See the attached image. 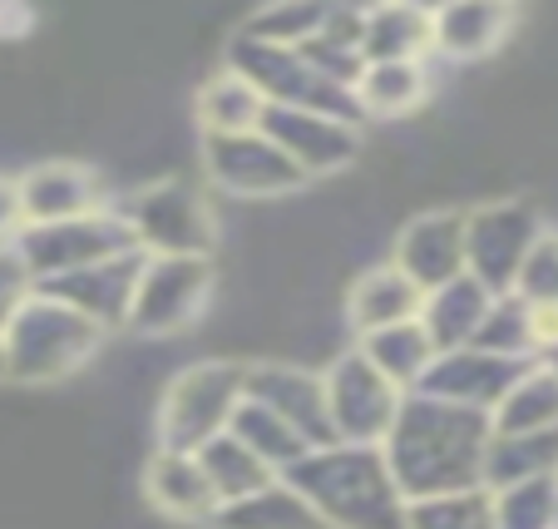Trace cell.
I'll list each match as a JSON object with an SVG mask.
<instances>
[{"label": "cell", "mask_w": 558, "mask_h": 529, "mask_svg": "<svg viewBox=\"0 0 558 529\" xmlns=\"http://www.w3.org/2000/svg\"><path fill=\"white\" fill-rule=\"evenodd\" d=\"M489 435H495L489 416L411 392L401 401V416H396L390 435L380 441V456H386L396 490L411 505V500L480 490Z\"/></svg>", "instance_id": "1"}, {"label": "cell", "mask_w": 558, "mask_h": 529, "mask_svg": "<svg viewBox=\"0 0 558 529\" xmlns=\"http://www.w3.org/2000/svg\"><path fill=\"white\" fill-rule=\"evenodd\" d=\"M287 485L341 529H405V495L390 480L380 445H322L306 450Z\"/></svg>", "instance_id": "2"}, {"label": "cell", "mask_w": 558, "mask_h": 529, "mask_svg": "<svg viewBox=\"0 0 558 529\" xmlns=\"http://www.w3.org/2000/svg\"><path fill=\"white\" fill-rule=\"evenodd\" d=\"M99 347H105V332L50 292H31L0 327L5 376L15 382H60L85 366Z\"/></svg>", "instance_id": "3"}, {"label": "cell", "mask_w": 558, "mask_h": 529, "mask_svg": "<svg viewBox=\"0 0 558 529\" xmlns=\"http://www.w3.org/2000/svg\"><path fill=\"white\" fill-rule=\"evenodd\" d=\"M114 208L144 257H213L218 248L208 199L183 179H154Z\"/></svg>", "instance_id": "4"}, {"label": "cell", "mask_w": 558, "mask_h": 529, "mask_svg": "<svg viewBox=\"0 0 558 529\" xmlns=\"http://www.w3.org/2000/svg\"><path fill=\"white\" fill-rule=\"evenodd\" d=\"M322 396H327V421L337 445H380L405 401L401 386H390L356 347H341L327 361Z\"/></svg>", "instance_id": "5"}, {"label": "cell", "mask_w": 558, "mask_h": 529, "mask_svg": "<svg viewBox=\"0 0 558 529\" xmlns=\"http://www.w3.org/2000/svg\"><path fill=\"white\" fill-rule=\"evenodd\" d=\"M544 213L529 199H499L464 208V273L489 292H514V277L544 238Z\"/></svg>", "instance_id": "6"}, {"label": "cell", "mask_w": 558, "mask_h": 529, "mask_svg": "<svg viewBox=\"0 0 558 529\" xmlns=\"http://www.w3.org/2000/svg\"><path fill=\"white\" fill-rule=\"evenodd\" d=\"M247 361H203L189 366L163 392V450H203L213 435L228 431L232 411L243 401Z\"/></svg>", "instance_id": "7"}, {"label": "cell", "mask_w": 558, "mask_h": 529, "mask_svg": "<svg viewBox=\"0 0 558 529\" xmlns=\"http://www.w3.org/2000/svg\"><path fill=\"white\" fill-rule=\"evenodd\" d=\"M15 253H21L31 282L40 287V282H54V277H64V273H80V267H89V263L134 253V238H129L119 208L109 203V208L85 213V218L25 228V233L15 238Z\"/></svg>", "instance_id": "8"}, {"label": "cell", "mask_w": 558, "mask_h": 529, "mask_svg": "<svg viewBox=\"0 0 558 529\" xmlns=\"http://www.w3.org/2000/svg\"><path fill=\"white\" fill-rule=\"evenodd\" d=\"M213 257H144V273L129 308V332L138 337H173L203 317L213 297Z\"/></svg>", "instance_id": "9"}, {"label": "cell", "mask_w": 558, "mask_h": 529, "mask_svg": "<svg viewBox=\"0 0 558 529\" xmlns=\"http://www.w3.org/2000/svg\"><path fill=\"white\" fill-rule=\"evenodd\" d=\"M257 134H267L287 159L296 164L306 183L331 179V173L351 169L361 159V124L347 119L316 115V109H292V105H267L257 119Z\"/></svg>", "instance_id": "10"}, {"label": "cell", "mask_w": 558, "mask_h": 529, "mask_svg": "<svg viewBox=\"0 0 558 529\" xmlns=\"http://www.w3.org/2000/svg\"><path fill=\"white\" fill-rule=\"evenodd\" d=\"M203 173L228 199H287V193L306 189L296 164L257 129L228 139H203Z\"/></svg>", "instance_id": "11"}, {"label": "cell", "mask_w": 558, "mask_h": 529, "mask_svg": "<svg viewBox=\"0 0 558 529\" xmlns=\"http://www.w3.org/2000/svg\"><path fill=\"white\" fill-rule=\"evenodd\" d=\"M243 396L292 425L306 441V450H322L331 441L327 421V396H322V371H306L296 361H247L243 366Z\"/></svg>", "instance_id": "12"}, {"label": "cell", "mask_w": 558, "mask_h": 529, "mask_svg": "<svg viewBox=\"0 0 558 529\" xmlns=\"http://www.w3.org/2000/svg\"><path fill=\"white\" fill-rule=\"evenodd\" d=\"M138 273H144V253H119V257H105V263H89L80 273H64L54 282H40L35 292H50L60 297L64 308H74L85 322H95L99 332H114L129 322V308H134V287H138Z\"/></svg>", "instance_id": "13"}, {"label": "cell", "mask_w": 558, "mask_h": 529, "mask_svg": "<svg viewBox=\"0 0 558 529\" xmlns=\"http://www.w3.org/2000/svg\"><path fill=\"white\" fill-rule=\"evenodd\" d=\"M390 263L401 267L421 292H435V287L464 277V208L415 213L401 233H396Z\"/></svg>", "instance_id": "14"}, {"label": "cell", "mask_w": 558, "mask_h": 529, "mask_svg": "<svg viewBox=\"0 0 558 529\" xmlns=\"http://www.w3.org/2000/svg\"><path fill=\"white\" fill-rule=\"evenodd\" d=\"M529 361H505V357H489L480 347H460V351H440L425 371V382L415 386L421 396H435V401H450L464 406V411H480L489 416L505 392L524 376Z\"/></svg>", "instance_id": "15"}, {"label": "cell", "mask_w": 558, "mask_h": 529, "mask_svg": "<svg viewBox=\"0 0 558 529\" xmlns=\"http://www.w3.org/2000/svg\"><path fill=\"white\" fill-rule=\"evenodd\" d=\"M15 189H21L25 228H45V223H70V218H85V213L109 208L99 173L85 169V164H64V159L31 169L25 179H15Z\"/></svg>", "instance_id": "16"}, {"label": "cell", "mask_w": 558, "mask_h": 529, "mask_svg": "<svg viewBox=\"0 0 558 529\" xmlns=\"http://www.w3.org/2000/svg\"><path fill=\"white\" fill-rule=\"evenodd\" d=\"M519 25L514 5L495 0H454V5H430V55L445 60H485L509 40Z\"/></svg>", "instance_id": "17"}, {"label": "cell", "mask_w": 558, "mask_h": 529, "mask_svg": "<svg viewBox=\"0 0 558 529\" xmlns=\"http://www.w3.org/2000/svg\"><path fill=\"white\" fill-rule=\"evenodd\" d=\"M421 302H425V292L401 273V267L376 263L347 287L341 317H347V327L356 332V337H371V332L396 327V322H415L421 317Z\"/></svg>", "instance_id": "18"}, {"label": "cell", "mask_w": 558, "mask_h": 529, "mask_svg": "<svg viewBox=\"0 0 558 529\" xmlns=\"http://www.w3.org/2000/svg\"><path fill=\"white\" fill-rule=\"evenodd\" d=\"M489 302H495V292H489L485 282H474L470 273L454 277V282H445V287H435V292H425L421 327H425V337L435 341V351L474 347V332H480V322H485Z\"/></svg>", "instance_id": "19"}, {"label": "cell", "mask_w": 558, "mask_h": 529, "mask_svg": "<svg viewBox=\"0 0 558 529\" xmlns=\"http://www.w3.org/2000/svg\"><path fill=\"white\" fill-rule=\"evenodd\" d=\"M430 55V5H371L361 11V60H421Z\"/></svg>", "instance_id": "20"}, {"label": "cell", "mask_w": 558, "mask_h": 529, "mask_svg": "<svg viewBox=\"0 0 558 529\" xmlns=\"http://www.w3.org/2000/svg\"><path fill=\"white\" fill-rule=\"evenodd\" d=\"M495 435H538L558 431V366L529 361L524 376L505 392V401L489 411Z\"/></svg>", "instance_id": "21"}, {"label": "cell", "mask_w": 558, "mask_h": 529, "mask_svg": "<svg viewBox=\"0 0 558 529\" xmlns=\"http://www.w3.org/2000/svg\"><path fill=\"white\" fill-rule=\"evenodd\" d=\"M356 351L380 371V376H386L390 386H401L405 396L425 382L430 361L440 357V351H435V341L425 337L421 317H415V322H396V327H380V332H371V337H356Z\"/></svg>", "instance_id": "22"}, {"label": "cell", "mask_w": 558, "mask_h": 529, "mask_svg": "<svg viewBox=\"0 0 558 529\" xmlns=\"http://www.w3.org/2000/svg\"><path fill=\"white\" fill-rule=\"evenodd\" d=\"M425 89H430V80H425L421 60H380V64H361L351 99H356L361 119H401L421 105Z\"/></svg>", "instance_id": "23"}, {"label": "cell", "mask_w": 558, "mask_h": 529, "mask_svg": "<svg viewBox=\"0 0 558 529\" xmlns=\"http://www.w3.org/2000/svg\"><path fill=\"white\" fill-rule=\"evenodd\" d=\"M263 95L247 85L243 74L218 70L208 85L198 89V124L203 139H228V134H247L263 119Z\"/></svg>", "instance_id": "24"}, {"label": "cell", "mask_w": 558, "mask_h": 529, "mask_svg": "<svg viewBox=\"0 0 558 529\" xmlns=\"http://www.w3.org/2000/svg\"><path fill=\"white\" fill-rule=\"evenodd\" d=\"M198 456V466H203V476H208V485H213V495H218V505H228V500H243V495H253V490H263V485H272L277 480V470L272 466H263V460L247 450L238 435H213L203 450H193Z\"/></svg>", "instance_id": "25"}, {"label": "cell", "mask_w": 558, "mask_h": 529, "mask_svg": "<svg viewBox=\"0 0 558 529\" xmlns=\"http://www.w3.org/2000/svg\"><path fill=\"white\" fill-rule=\"evenodd\" d=\"M218 515L228 529H327L322 515H316L292 485H277V480L243 500L218 505Z\"/></svg>", "instance_id": "26"}, {"label": "cell", "mask_w": 558, "mask_h": 529, "mask_svg": "<svg viewBox=\"0 0 558 529\" xmlns=\"http://www.w3.org/2000/svg\"><path fill=\"white\" fill-rule=\"evenodd\" d=\"M148 490L173 515H218V495H213L198 456H189V450H163L148 470Z\"/></svg>", "instance_id": "27"}, {"label": "cell", "mask_w": 558, "mask_h": 529, "mask_svg": "<svg viewBox=\"0 0 558 529\" xmlns=\"http://www.w3.org/2000/svg\"><path fill=\"white\" fill-rule=\"evenodd\" d=\"M474 347L505 361H534V327H529V302L519 292H495L485 322L474 332Z\"/></svg>", "instance_id": "28"}, {"label": "cell", "mask_w": 558, "mask_h": 529, "mask_svg": "<svg viewBox=\"0 0 558 529\" xmlns=\"http://www.w3.org/2000/svg\"><path fill=\"white\" fill-rule=\"evenodd\" d=\"M405 529H495V495L485 485L405 505Z\"/></svg>", "instance_id": "29"}, {"label": "cell", "mask_w": 558, "mask_h": 529, "mask_svg": "<svg viewBox=\"0 0 558 529\" xmlns=\"http://www.w3.org/2000/svg\"><path fill=\"white\" fill-rule=\"evenodd\" d=\"M558 519V480H524L495 490V529H554Z\"/></svg>", "instance_id": "30"}, {"label": "cell", "mask_w": 558, "mask_h": 529, "mask_svg": "<svg viewBox=\"0 0 558 529\" xmlns=\"http://www.w3.org/2000/svg\"><path fill=\"white\" fill-rule=\"evenodd\" d=\"M327 21V5H263L253 21L243 25L247 40L277 45V50H302Z\"/></svg>", "instance_id": "31"}, {"label": "cell", "mask_w": 558, "mask_h": 529, "mask_svg": "<svg viewBox=\"0 0 558 529\" xmlns=\"http://www.w3.org/2000/svg\"><path fill=\"white\" fill-rule=\"evenodd\" d=\"M514 292L529 308H558V233H544L514 277Z\"/></svg>", "instance_id": "32"}, {"label": "cell", "mask_w": 558, "mask_h": 529, "mask_svg": "<svg viewBox=\"0 0 558 529\" xmlns=\"http://www.w3.org/2000/svg\"><path fill=\"white\" fill-rule=\"evenodd\" d=\"M31 292H35V282H31V273H25L15 243H0V327H5V317H11Z\"/></svg>", "instance_id": "33"}, {"label": "cell", "mask_w": 558, "mask_h": 529, "mask_svg": "<svg viewBox=\"0 0 558 529\" xmlns=\"http://www.w3.org/2000/svg\"><path fill=\"white\" fill-rule=\"evenodd\" d=\"M21 233H25L21 189H15V179H0V243H15Z\"/></svg>", "instance_id": "34"}, {"label": "cell", "mask_w": 558, "mask_h": 529, "mask_svg": "<svg viewBox=\"0 0 558 529\" xmlns=\"http://www.w3.org/2000/svg\"><path fill=\"white\" fill-rule=\"evenodd\" d=\"M0 376H5V351H0Z\"/></svg>", "instance_id": "35"}]
</instances>
